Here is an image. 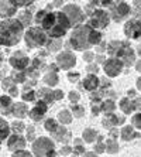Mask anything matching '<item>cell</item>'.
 I'll return each instance as SVG.
<instances>
[{
    "label": "cell",
    "mask_w": 141,
    "mask_h": 157,
    "mask_svg": "<svg viewBox=\"0 0 141 157\" xmlns=\"http://www.w3.org/2000/svg\"><path fill=\"white\" fill-rule=\"evenodd\" d=\"M71 27H72V24H71V20L68 18V16L64 11H57V21L47 34L52 38H62L68 33V30Z\"/></svg>",
    "instance_id": "4"
},
{
    "label": "cell",
    "mask_w": 141,
    "mask_h": 157,
    "mask_svg": "<svg viewBox=\"0 0 141 157\" xmlns=\"http://www.w3.org/2000/svg\"><path fill=\"white\" fill-rule=\"evenodd\" d=\"M44 128H45L47 132H50V133H54V132L59 128V124L55 119H47V121L44 122Z\"/></svg>",
    "instance_id": "32"
},
{
    "label": "cell",
    "mask_w": 141,
    "mask_h": 157,
    "mask_svg": "<svg viewBox=\"0 0 141 157\" xmlns=\"http://www.w3.org/2000/svg\"><path fill=\"white\" fill-rule=\"evenodd\" d=\"M92 112H93L95 116H98V115L100 113V112H103V110H102V106H98V103H95V105L92 106Z\"/></svg>",
    "instance_id": "47"
},
{
    "label": "cell",
    "mask_w": 141,
    "mask_h": 157,
    "mask_svg": "<svg viewBox=\"0 0 141 157\" xmlns=\"http://www.w3.org/2000/svg\"><path fill=\"white\" fill-rule=\"evenodd\" d=\"M138 54H140V55H141V47H140V50H138Z\"/></svg>",
    "instance_id": "61"
},
{
    "label": "cell",
    "mask_w": 141,
    "mask_h": 157,
    "mask_svg": "<svg viewBox=\"0 0 141 157\" xmlns=\"http://www.w3.org/2000/svg\"><path fill=\"white\" fill-rule=\"evenodd\" d=\"M83 153V147L82 146H76L75 147V151H73V154H80Z\"/></svg>",
    "instance_id": "55"
},
{
    "label": "cell",
    "mask_w": 141,
    "mask_h": 157,
    "mask_svg": "<svg viewBox=\"0 0 141 157\" xmlns=\"http://www.w3.org/2000/svg\"><path fill=\"white\" fill-rule=\"evenodd\" d=\"M131 123H133V128L141 130V113H135L131 117Z\"/></svg>",
    "instance_id": "39"
},
{
    "label": "cell",
    "mask_w": 141,
    "mask_h": 157,
    "mask_svg": "<svg viewBox=\"0 0 141 157\" xmlns=\"http://www.w3.org/2000/svg\"><path fill=\"white\" fill-rule=\"evenodd\" d=\"M91 101H92V103H93V105H95V103H99V102L102 101L100 94L98 95V94H96V92L93 91V92H92V95H91Z\"/></svg>",
    "instance_id": "46"
},
{
    "label": "cell",
    "mask_w": 141,
    "mask_h": 157,
    "mask_svg": "<svg viewBox=\"0 0 141 157\" xmlns=\"http://www.w3.org/2000/svg\"><path fill=\"white\" fill-rule=\"evenodd\" d=\"M120 109L123 110L124 113H131L134 109H135V106H134V102H130L127 98L121 99V102H120Z\"/></svg>",
    "instance_id": "28"
},
{
    "label": "cell",
    "mask_w": 141,
    "mask_h": 157,
    "mask_svg": "<svg viewBox=\"0 0 141 157\" xmlns=\"http://www.w3.org/2000/svg\"><path fill=\"white\" fill-rule=\"evenodd\" d=\"M9 91H10V95H11V96H17V95H18L17 86H16V85H13L11 88H9Z\"/></svg>",
    "instance_id": "50"
},
{
    "label": "cell",
    "mask_w": 141,
    "mask_h": 157,
    "mask_svg": "<svg viewBox=\"0 0 141 157\" xmlns=\"http://www.w3.org/2000/svg\"><path fill=\"white\" fill-rule=\"evenodd\" d=\"M24 34V24L18 18H4L0 23V43L4 47L17 45Z\"/></svg>",
    "instance_id": "2"
},
{
    "label": "cell",
    "mask_w": 141,
    "mask_h": 157,
    "mask_svg": "<svg viewBox=\"0 0 141 157\" xmlns=\"http://www.w3.org/2000/svg\"><path fill=\"white\" fill-rule=\"evenodd\" d=\"M117 144L114 142H109L107 143V151L109 153H117Z\"/></svg>",
    "instance_id": "44"
},
{
    "label": "cell",
    "mask_w": 141,
    "mask_h": 157,
    "mask_svg": "<svg viewBox=\"0 0 141 157\" xmlns=\"http://www.w3.org/2000/svg\"><path fill=\"white\" fill-rule=\"evenodd\" d=\"M121 139L126 140V142H128V140H131L133 137H135V135L133 133V126H124L123 129H121Z\"/></svg>",
    "instance_id": "31"
},
{
    "label": "cell",
    "mask_w": 141,
    "mask_h": 157,
    "mask_svg": "<svg viewBox=\"0 0 141 157\" xmlns=\"http://www.w3.org/2000/svg\"><path fill=\"white\" fill-rule=\"evenodd\" d=\"M13 156H14V157H17V156H31V151H25V150L20 149V150L13 151Z\"/></svg>",
    "instance_id": "45"
},
{
    "label": "cell",
    "mask_w": 141,
    "mask_h": 157,
    "mask_svg": "<svg viewBox=\"0 0 141 157\" xmlns=\"http://www.w3.org/2000/svg\"><path fill=\"white\" fill-rule=\"evenodd\" d=\"M47 13H48L47 10H40V11H38V13H37V16H35V17H34V20H35V23H37V24H41V23H43L44 17L47 16Z\"/></svg>",
    "instance_id": "41"
},
{
    "label": "cell",
    "mask_w": 141,
    "mask_h": 157,
    "mask_svg": "<svg viewBox=\"0 0 141 157\" xmlns=\"http://www.w3.org/2000/svg\"><path fill=\"white\" fill-rule=\"evenodd\" d=\"M52 136H54V139L57 140V142H61V143H68L69 140H71V133L65 129V126H59V128L52 133Z\"/></svg>",
    "instance_id": "18"
},
{
    "label": "cell",
    "mask_w": 141,
    "mask_h": 157,
    "mask_svg": "<svg viewBox=\"0 0 141 157\" xmlns=\"http://www.w3.org/2000/svg\"><path fill=\"white\" fill-rule=\"evenodd\" d=\"M58 119L62 124H69L71 122H72V115L69 113L68 109H62L58 113Z\"/></svg>",
    "instance_id": "29"
},
{
    "label": "cell",
    "mask_w": 141,
    "mask_h": 157,
    "mask_svg": "<svg viewBox=\"0 0 141 157\" xmlns=\"http://www.w3.org/2000/svg\"><path fill=\"white\" fill-rule=\"evenodd\" d=\"M100 106H102V110H103L105 113H113V110H114V108H116V105H114V102H113L112 99H106V101H103Z\"/></svg>",
    "instance_id": "33"
},
{
    "label": "cell",
    "mask_w": 141,
    "mask_h": 157,
    "mask_svg": "<svg viewBox=\"0 0 141 157\" xmlns=\"http://www.w3.org/2000/svg\"><path fill=\"white\" fill-rule=\"evenodd\" d=\"M130 6L127 3H124V2H119L117 4H114L112 7V13H110V18H113L114 21H121V20H124V18L128 17V14H130Z\"/></svg>",
    "instance_id": "9"
},
{
    "label": "cell",
    "mask_w": 141,
    "mask_h": 157,
    "mask_svg": "<svg viewBox=\"0 0 141 157\" xmlns=\"http://www.w3.org/2000/svg\"><path fill=\"white\" fill-rule=\"evenodd\" d=\"M58 67L59 65H57V64H51V65H50V71H52V72H58V71H59Z\"/></svg>",
    "instance_id": "54"
},
{
    "label": "cell",
    "mask_w": 141,
    "mask_h": 157,
    "mask_svg": "<svg viewBox=\"0 0 141 157\" xmlns=\"http://www.w3.org/2000/svg\"><path fill=\"white\" fill-rule=\"evenodd\" d=\"M37 94L35 91H33V89H30L28 86H25L24 88V91H23L21 94V98L24 102H35V99H37Z\"/></svg>",
    "instance_id": "24"
},
{
    "label": "cell",
    "mask_w": 141,
    "mask_h": 157,
    "mask_svg": "<svg viewBox=\"0 0 141 157\" xmlns=\"http://www.w3.org/2000/svg\"><path fill=\"white\" fill-rule=\"evenodd\" d=\"M68 98H69V101H71L72 103H75V102H78V101L80 99V95L76 91H71L69 92V95H68Z\"/></svg>",
    "instance_id": "42"
},
{
    "label": "cell",
    "mask_w": 141,
    "mask_h": 157,
    "mask_svg": "<svg viewBox=\"0 0 141 157\" xmlns=\"http://www.w3.org/2000/svg\"><path fill=\"white\" fill-rule=\"evenodd\" d=\"M79 78H80V74L79 72H68V79L71 81L72 84H75Z\"/></svg>",
    "instance_id": "43"
},
{
    "label": "cell",
    "mask_w": 141,
    "mask_h": 157,
    "mask_svg": "<svg viewBox=\"0 0 141 157\" xmlns=\"http://www.w3.org/2000/svg\"><path fill=\"white\" fill-rule=\"evenodd\" d=\"M33 154L35 156H55L54 142L48 137H38L33 144Z\"/></svg>",
    "instance_id": "5"
},
{
    "label": "cell",
    "mask_w": 141,
    "mask_h": 157,
    "mask_svg": "<svg viewBox=\"0 0 141 157\" xmlns=\"http://www.w3.org/2000/svg\"><path fill=\"white\" fill-rule=\"evenodd\" d=\"M54 96H55V101H61L64 98V92L61 89H57V91H54Z\"/></svg>",
    "instance_id": "48"
},
{
    "label": "cell",
    "mask_w": 141,
    "mask_h": 157,
    "mask_svg": "<svg viewBox=\"0 0 141 157\" xmlns=\"http://www.w3.org/2000/svg\"><path fill=\"white\" fill-rule=\"evenodd\" d=\"M137 86L141 89V78H138V82H137Z\"/></svg>",
    "instance_id": "60"
},
{
    "label": "cell",
    "mask_w": 141,
    "mask_h": 157,
    "mask_svg": "<svg viewBox=\"0 0 141 157\" xmlns=\"http://www.w3.org/2000/svg\"><path fill=\"white\" fill-rule=\"evenodd\" d=\"M10 130H11V126H9V123L4 119L0 121V135H2V142H6L7 137L10 136Z\"/></svg>",
    "instance_id": "25"
},
{
    "label": "cell",
    "mask_w": 141,
    "mask_h": 157,
    "mask_svg": "<svg viewBox=\"0 0 141 157\" xmlns=\"http://www.w3.org/2000/svg\"><path fill=\"white\" fill-rule=\"evenodd\" d=\"M43 81L48 86H55V85L59 82V78H58V75H57V72H52V71H51L50 74H47V75L43 78Z\"/></svg>",
    "instance_id": "27"
},
{
    "label": "cell",
    "mask_w": 141,
    "mask_h": 157,
    "mask_svg": "<svg viewBox=\"0 0 141 157\" xmlns=\"http://www.w3.org/2000/svg\"><path fill=\"white\" fill-rule=\"evenodd\" d=\"M92 59H93V54H92V52H85V54H83V61L91 62Z\"/></svg>",
    "instance_id": "49"
},
{
    "label": "cell",
    "mask_w": 141,
    "mask_h": 157,
    "mask_svg": "<svg viewBox=\"0 0 141 157\" xmlns=\"http://www.w3.org/2000/svg\"><path fill=\"white\" fill-rule=\"evenodd\" d=\"M47 110H48V103L45 101H43V99H40V101H35V106L28 112V116L34 122H38L44 117V115L47 113Z\"/></svg>",
    "instance_id": "12"
},
{
    "label": "cell",
    "mask_w": 141,
    "mask_h": 157,
    "mask_svg": "<svg viewBox=\"0 0 141 157\" xmlns=\"http://www.w3.org/2000/svg\"><path fill=\"white\" fill-rule=\"evenodd\" d=\"M116 57H119L121 61L124 62V65L127 67H130L133 65V62H134V51L131 50L127 44H121V47L119 48V51H117Z\"/></svg>",
    "instance_id": "14"
},
{
    "label": "cell",
    "mask_w": 141,
    "mask_h": 157,
    "mask_svg": "<svg viewBox=\"0 0 141 157\" xmlns=\"http://www.w3.org/2000/svg\"><path fill=\"white\" fill-rule=\"evenodd\" d=\"M11 78H13V81H14L16 84H24L25 82V74L23 72V71H20V72H14L13 75H11Z\"/></svg>",
    "instance_id": "37"
},
{
    "label": "cell",
    "mask_w": 141,
    "mask_h": 157,
    "mask_svg": "<svg viewBox=\"0 0 141 157\" xmlns=\"http://www.w3.org/2000/svg\"><path fill=\"white\" fill-rule=\"evenodd\" d=\"M55 21H57V11H48L47 16L44 17L43 23H41V27L48 33V31L54 27Z\"/></svg>",
    "instance_id": "19"
},
{
    "label": "cell",
    "mask_w": 141,
    "mask_h": 157,
    "mask_svg": "<svg viewBox=\"0 0 141 157\" xmlns=\"http://www.w3.org/2000/svg\"><path fill=\"white\" fill-rule=\"evenodd\" d=\"M25 147V139L21 136V133H14V135L9 136L7 139V149L11 151H16V150L24 149Z\"/></svg>",
    "instance_id": "15"
},
{
    "label": "cell",
    "mask_w": 141,
    "mask_h": 157,
    "mask_svg": "<svg viewBox=\"0 0 141 157\" xmlns=\"http://www.w3.org/2000/svg\"><path fill=\"white\" fill-rule=\"evenodd\" d=\"M121 44L123 43H120V41H113L112 44H109V48H107V51L110 55H116L117 51H119V48L121 47Z\"/></svg>",
    "instance_id": "36"
},
{
    "label": "cell",
    "mask_w": 141,
    "mask_h": 157,
    "mask_svg": "<svg viewBox=\"0 0 141 157\" xmlns=\"http://www.w3.org/2000/svg\"><path fill=\"white\" fill-rule=\"evenodd\" d=\"M62 47V38H52L50 37V40L47 43V48L50 52H57L59 51Z\"/></svg>",
    "instance_id": "23"
},
{
    "label": "cell",
    "mask_w": 141,
    "mask_h": 157,
    "mask_svg": "<svg viewBox=\"0 0 141 157\" xmlns=\"http://www.w3.org/2000/svg\"><path fill=\"white\" fill-rule=\"evenodd\" d=\"M100 84H102V86H103V88H109V86H110V85H112V84H110V82H109L107 79H106V78H102Z\"/></svg>",
    "instance_id": "53"
},
{
    "label": "cell",
    "mask_w": 141,
    "mask_h": 157,
    "mask_svg": "<svg viewBox=\"0 0 141 157\" xmlns=\"http://www.w3.org/2000/svg\"><path fill=\"white\" fill-rule=\"evenodd\" d=\"M28 108H27V105H25L24 102H16L14 105H13V115H14L16 117H18V119H23V117H25L27 115H28Z\"/></svg>",
    "instance_id": "20"
},
{
    "label": "cell",
    "mask_w": 141,
    "mask_h": 157,
    "mask_svg": "<svg viewBox=\"0 0 141 157\" xmlns=\"http://www.w3.org/2000/svg\"><path fill=\"white\" fill-rule=\"evenodd\" d=\"M57 64L59 65V68L62 70H69V68H73L76 64V57L69 51L65 52H59L58 57H57Z\"/></svg>",
    "instance_id": "13"
},
{
    "label": "cell",
    "mask_w": 141,
    "mask_h": 157,
    "mask_svg": "<svg viewBox=\"0 0 141 157\" xmlns=\"http://www.w3.org/2000/svg\"><path fill=\"white\" fill-rule=\"evenodd\" d=\"M72 112H73V116H76V117H82L83 115H85V109H83V106H80V105H73Z\"/></svg>",
    "instance_id": "40"
},
{
    "label": "cell",
    "mask_w": 141,
    "mask_h": 157,
    "mask_svg": "<svg viewBox=\"0 0 141 157\" xmlns=\"http://www.w3.org/2000/svg\"><path fill=\"white\" fill-rule=\"evenodd\" d=\"M0 10H2V18H11L13 16L17 13L18 7L16 6L14 3H11L10 0H2V3H0Z\"/></svg>",
    "instance_id": "16"
},
{
    "label": "cell",
    "mask_w": 141,
    "mask_h": 157,
    "mask_svg": "<svg viewBox=\"0 0 141 157\" xmlns=\"http://www.w3.org/2000/svg\"><path fill=\"white\" fill-rule=\"evenodd\" d=\"M62 4V0H57L55 3H52V6H61ZM52 6H50V7H52Z\"/></svg>",
    "instance_id": "58"
},
{
    "label": "cell",
    "mask_w": 141,
    "mask_h": 157,
    "mask_svg": "<svg viewBox=\"0 0 141 157\" xmlns=\"http://www.w3.org/2000/svg\"><path fill=\"white\" fill-rule=\"evenodd\" d=\"M96 153H103V144H98L96 146Z\"/></svg>",
    "instance_id": "57"
},
{
    "label": "cell",
    "mask_w": 141,
    "mask_h": 157,
    "mask_svg": "<svg viewBox=\"0 0 141 157\" xmlns=\"http://www.w3.org/2000/svg\"><path fill=\"white\" fill-rule=\"evenodd\" d=\"M37 95H38V98H40V99L45 101V102H47L48 105H51V103H54V102H55L54 91H51L50 88H41L40 91L37 92Z\"/></svg>",
    "instance_id": "21"
},
{
    "label": "cell",
    "mask_w": 141,
    "mask_h": 157,
    "mask_svg": "<svg viewBox=\"0 0 141 157\" xmlns=\"http://www.w3.org/2000/svg\"><path fill=\"white\" fill-rule=\"evenodd\" d=\"M11 130L14 132V133H21V132H24L25 130L24 122H21V121L13 122V123H11Z\"/></svg>",
    "instance_id": "34"
},
{
    "label": "cell",
    "mask_w": 141,
    "mask_h": 157,
    "mask_svg": "<svg viewBox=\"0 0 141 157\" xmlns=\"http://www.w3.org/2000/svg\"><path fill=\"white\" fill-rule=\"evenodd\" d=\"M24 40L28 48H40L47 45L50 36L43 27H28L24 34Z\"/></svg>",
    "instance_id": "3"
},
{
    "label": "cell",
    "mask_w": 141,
    "mask_h": 157,
    "mask_svg": "<svg viewBox=\"0 0 141 157\" xmlns=\"http://www.w3.org/2000/svg\"><path fill=\"white\" fill-rule=\"evenodd\" d=\"M10 2L11 3H14L16 6L20 9V7H27V6H30V4H33L35 0H10Z\"/></svg>",
    "instance_id": "38"
},
{
    "label": "cell",
    "mask_w": 141,
    "mask_h": 157,
    "mask_svg": "<svg viewBox=\"0 0 141 157\" xmlns=\"http://www.w3.org/2000/svg\"><path fill=\"white\" fill-rule=\"evenodd\" d=\"M134 106H135V109H141V99H137L134 102Z\"/></svg>",
    "instance_id": "56"
},
{
    "label": "cell",
    "mask_w": 141,
    "mask_h": 157,
    "mask_svg": "<svg viewBox=\"0 0 141 157\" xmlns=\"http://www.w3.org/2000/svg\"><path fill=\"white\" fill-rule=\"evenodd\" d=\"M124 34H126L128 38L140 40L141 38V21L140 20H137V18L128 20V21L124 24Z\"/></svg>",
    "instance_id": "10"
},
{
    "label": "cell",
    "mask_w": 141,
    "mask_h": 157,
    "mask_svg": "<svg viewBox=\"0 0 141 157\" xmlns=\"http://www.w3.org/2000/svg\"><path fill=\"white\" fill-rule=\"evenodd\" d=\"M64 13L68 16V18L71 20V24L72 27H78L82 24L83 21V11L79 6H76V4H66L65 7H64Z\"/></svg>",
    "instance_id": "7"
},
{
    "label": "cell",
    "mask_w": 141,
    "mask_h": 157,
    "mask_svg": "<svg viewBox=\"0 0 141 157\" xmlns=\"http://www.w3.org/2000/svg\"><path fill=\"white\" fill-rule=\"evenodd\" d=\"M18 20L24 24V27H30L31 26V21H33V14H31V11H28V10L20 11Z\"/></svg>",
    "instance_id": "26"
},
{
    "label": "cell",
    "mask_w": 141,
    "mask_h": 157,
    "mask_svg": "<svg viewBox=\"0 0 141 157\" xmlns=\"http://www.w3.org/2000/svg\"><path fill=\"white\" fill-rule=\"evenodd\" d=\"M83 140L87 143H92L96 140V137H98V133H96V130H93V129H85L83 130Z\"/></svg>",
    "instance_id": "30"
},
{
    "label": "cell",
    "mask_w": 141,
    "mask_h": 157,
    "mask_svg": "<svg viewBox=\"0 0 141 157\" xmlns=\"http://www.w3.org/2000/svg\"><path fill=\"white\" fill-rule=\"evenodd\" d=\"M82 85H83V88H85L86 91L93 92V91H96V89L99 88V85H100V79H99L95 74H87L86 77H85V79H83Z\"/></svg>",
    "instance_id": "17"
},
{
    "label": "cell",
    "mask_w": 141,
    "mask_h": 157,
    "mask_svg": "<svg viewBox=\"0 0 141 157\" xmlns=\"http://www.w3.org/2000/svg\"><path fill=\"white\" fill-rule=\"evenodd\" d=\"M27 140H34V129L33 128H30L28 129V135H27Z\"/></svg>",
    "instance_id": "51"
},
{
    "label": "cell",
    "mask_w": 141,
    "mask_h": 157,
    "mask_svg": "<svg viewBox=\"0 0 141 157\" xmlns=\"http://www.w3.org/2000/svg\"><path fill=\"white\" fill-rule=\"evenodd\" d=\"M91 3L93 4V6H96V7H109V6H112L113 0H91Z\"/></svg>",
    "instance_id": "35"
},
{
    "label": "cell",
    "mask_w": 141,
    "mask_h": 157,
    "mask_svg": "<svg viewBox=\"0 0 141 157\" xmlns=\"http://www.w3.org/2000/svg\"><path fill=\"white\" fill-rule=\"evenodd\" d=\"M9 64H10L11 68H14L16 71H24L25 68H28L30 58L23 51H16L14 54L10 57Z\"/></svg>",
    "instance_id": "8"
},
{
    "label": "cell",
    "mask_w": 141,
    "mask_h": 157,
    "mask_svg": "<svg viewBox=\"0 0 141 157\" xmlns=\"http://www.w3.org/2000/svg\"><path fill=\"white\" fill-rule=\"evenodd\" d=\"M13 101L10 96L3 95L2 96V115H13Z\"/></svg>",
    "instance_id": "22"
},
{
    "label": "cell",
    "mask_w": 141,
    "mask_h": 157,
    "mask_svg": "<svg viewBox=\"0 0 141 157\" xmlns=\"http://www.w3.org/2000/svg\"><path fill=\"white\" fill-rule=\"evenodd\" d=\"M123 65L124 62L121 59H117V58H110L107 61H105V65H103V70H105L106 75H109L110 78L113 77H117L121 70H123Z\"/></svg>",
    "instance_id": "11"
},
{
    "label": "cell",
    "mask_w": 141,
    "mask_h": 157,
    "mask_svg": "<svg viewBox=\"0 0 141 157\" xmlns=\"http://www.w3.org/2000/svg\"><path fill=\"white\" fill-rule=\"evenodd\" d=\"M109 23H110V16H109L107 11H105L103 9H96L91 14L89 24H91L93 29H96V30L106 29Z\"/></svg>",
    "instance_id": "6"
},
{
    "label": "cell",
    "mask_w": 141,
    "mask_h": 157,
    "mask_svg": "<svg viewBox=\"0 0 141 157\" xmlns=\"http://www.w3.org/2000/svg\"><path fill=\"white\" fill-rule=\"evenodd\" d=\"M102 41V33L91 24H80L75 27L69 37V44L75 51H86Z\"/></svg>",
    "instance_id": "1"
},
{
    "label": "cell",
    "mask_w": 141,
    "mask_h": 157,
    "mask_svg": "<svg viewBox=\"0 0 141 157\" xmlns=\"http://www.w3.org/2000/svg\"><path fill=\"white\" fill-rule=\"evenodd\" d=\"M59 154H71V147H68V146H65V147H62V150L59 151Z\"/></svg>",
    "instance_id": "52"
},
{
    "label": "cell",
    "mask_w": 141,
    "mask_h": 157,
    "mask_svg": "<svg viewBox=\"0 0 141 157\" xmlns=\"http://www.w3.org/2000/svg\"><path fill=\"white\" fill-rule=\"evenodd\" d=\"M137 71H140V72H141V61L137 64Z\"/></svg>",
    "instance_id": "59"
}]
</instances>
